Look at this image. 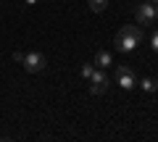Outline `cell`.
Returning <instances> with one entry per match:
<instances>
[{"label": "cell", "instance_id": "cell-1", "mask_svg": "<svg viewBox=\"0 0 158 142\" xmlns=\"http://www.w3.org/2000/svg\"><path fill=\"white\" fill-rule=\"evenodd\" d=\"M142 37H145V34H142V29L137 26V24H127V26H121L118 34L113 37V45H116L118 53H132L142 42Z\"/></svg>", "mask_w": 158, "mask_h": 142}, {"label": "cell", "instance_id": "cell-2", "mask_svg": "<svg viewBox=\"0 0 158 142\" xmlns=\"http://www.w3.org/2000/svg\"><path fill=\"white\" fill-rule=\"evenodd\" d=\"M21 63H24V68H27L29 74H40V71L48 68V58H45V53H40V50H29L21 58Z\"/></svg>", "mask_w": 158, "mask_h": 142}, {"label": "cell", "instance_id": "cell-3", "mask_svg": "<svg viewBox=\"0 0 158 142\" xmlns=\"http://www.w3.org/2000/svg\"><path fill=\"white\" fill-rule=\"evenodd\" d=\"M108 74H106V68H98L95 66V71H92V76H90V95H103V92L108 90Z\"/></svg>", "mask_w": 158, "mask_h": 142}, {"label": "cell", "instance_id": "cell-4", "mask_svg": "<svg viewBox=\"0 0 158 142\" xmlns=\"http://www.w3.org/2000/svg\"><path fill=\"white\" fill-rule=\"evenodd\" d=\"M135 18H137V24H153L156 21V6H153L150 0L137 3L135 6Z\"/></svg>", "mask_w": 158, "mask_h": 142}, {"label": "cell", "instance_id": "cell-5", "mask_svg": "<svg viewBox=\"0 0 158 142\" xmlns=\"http://www.w3.org/2000/svg\"><path fill=\"white\" fill-rule=\"evenodd\" d=\"M116 82L121 90H135L137 87V76L129 66H116Z\"/></svg>", "mask_w": 158, "mask_h": 142}, {"label": "cell", "instance_id": "cell-6", "mask_svg": "<svg viewBox=\"0 0 158 142\" xmlns=\"http://www.w3.org/2000/svg\"><path fill=\"white\" fill-rule=\"evenodd\" d=\"M95 66H98V68H106V71H108V68L113 66V55H111V50H98V53H95Z\"/></svg>", "mask_w": 158, "mask_h": 142}, {"label": "cell", "instance_id": "cell-7", "mask_svg": "<svg viewBox=\"0 0 158 142\" xmlns=\"http://www.w3.org/2000/svg\"><path fill=\"white\" fill-rule=\"evenodd\" d=\"M137 87H140L142 92H156L158 90V79L156 76H142V79H137Z\"/></svg>", "mask_w": 158, "mask_h": 142}, {"label": "cell", "instance_id": "cell-8", "mask_svg": "<svg viewBox=\"0 0 158 142\" xmlns=\"http://www.w3.org/2000/svg\"><path fill=\"white\" fill-rule=\"evenodd\" d=\"M106 6H108V0H90V11H92V13L106 11Z\"/></svg>", "mask_w": 158, "mask_h": 142}, {"label": "cell", "instance_id": "cell-9", "mask_svg": "<svg viewBox=\"0 0 158 142\" xmlns=\"http://www.w3.org/2000/svg\"><path fill=\"white\" fill-rule=\"evenodd\" d=\"M92 71H95V63H85V66H82V76H85V79H90Z\"/></svg>", "mask_w": 158, "mask_h": 142}, {"label": "cell", "instance_id": "cell-10", "mask_svg": "<svg viewBox=\"0 0 158 142\" xmlns=\"http://www.w3.org/2000/svg\"><path fill=\"white\" fill-rule=\"evenodd\" d=\"M150 47H153V50L158 53V26L153 29V34H150Z\"/></svg>", "mask_w": 158, "mask_h": 142}, {"label": "cell", "instance_id": "cell-11", "mask_svg": "<svg viewBox=\"0 0 158 142\" xmlns=\"http://www.w3.org/2000/svg\"><path fill=\"white\" fill-rule=\"evenodd\" d=\"M24 3H27V6H34V3H40V0H24Z\"/></svg>", "mask_w": 158, "mask_h": 142}, {"label": "cell", "instance_id": "cell-12", "mask_svg": "<svg viewBox=\"0 0 158 142\" xmlns=\"http://www.w3.org/2000/svg\"><path fill=\"white\" fill-rule=\"evenodd\" d=\"M156 21H158V3H156Z\"/></svg>", "mask_w": 158, "mask_h": 142}, {"label": "cell", "instance_id": "cell-13", "mask_svg": "<svg viewBox=\"0 0 158 142\" xmlns=\"http://www.w3.org/2000/svg\"><path fill=\"white\" fill-rule=\"evenodd\" d=\"M150 3H153V6H156V3H158V0H150Z\"/></svg>", "mask_w": 158, "mask_h": 142}]
</instances>
